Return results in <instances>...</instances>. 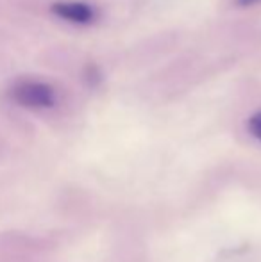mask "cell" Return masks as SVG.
<instances>
[{
  "mask_svg": "<svg viewBox=\"0 0 261 262\" xmlns=\"http://www.w3.org/2000/svg\"><path fill=\"white\" fill-rule=\"evenodd\" d=\"M11 98L16 104L31 109H49L56 104V93L52 86L38 80H22L11 88Z\"/></svg>",
  "mask_w": 261,
  "mask_h": 262,
  "instance_id": "6da1fadb",
  "label": "cell"
},
{
  "mask_svg": "<svg viewBox=\"0 0 261 262\" xmlns=\"http://www.w3.org/2000/svg\"><path fill=\"white\" fill-rule=\"evenodd\" d=\"M54 14L66 21L79 25H88L95 20V9L84 2H57L52 6Z\"/></svg>",
  "mask_w": 261,
  "mask_h": 262,
  "instance_id": "7a4b0ae2",
  "label": "cell"
},
{
  "mask_svg": "<svg viewBox=\"0 0 261 262\" xmlns=\"http://www.w3.org/2000/svg\"><path fill=\"white\" fill-rule=\"evenodd\" d=\"M247 127H249V132L261 143V113H256L254 116H251Z\"/></svg>",
  "mask_w": 261,
  "mask_h": 262,
  "instance_id": "3957f363",
  "label": "cell"
},
{
  "mask_svg": "<svg viewBox=\"0 0 261 262\" xmlns=\"http://www.w3.org/2000/svg\"><path fill=\"white\" fill-rule=\"evenodd\" d=\"M252 2H259V0H238V4H244V6H247V4H252Z\"/></svg>",
  "mask_w": 261,
  "mask_h": 262,
  "instance_id": "277c9868",
  "label": "cell"
}]
</instances>
